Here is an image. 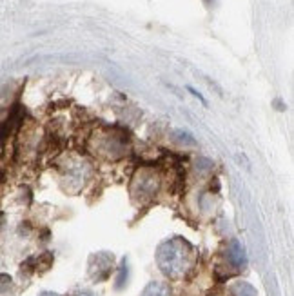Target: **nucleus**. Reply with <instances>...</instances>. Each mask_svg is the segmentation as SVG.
<instances>
[{"mask_svg":"<svg viewBox=\"0 0 294 296\" xmlns=\"http://www.w3.org/2000/svg\"><path fill=\"white\" fill-rule=\"evenodd\" d=\"M187 91H189V93H193V95L196 96V98H198V100H200L202 104H207V102H206V98H204V96H202L200 93H198V91L194 89V87H191V85H189V87H187Z\"/></svg>","mask_w":294,"mask_h":296,"instance_id":"1","label":"nucleus"},{"mask_svg":"<svg viewBox=\"0 0 294 296\" xmlns=\"http://www.w3.org/2000/svg\"><path fill=\"white\" fill-rule=\"evenodd\" d=\"M204 2H206L207 6H211V4H212V2H214V0H204Z\"/></svg>","mask_w":294,"mask_h":296,"instance_id":"2","label":"nucleus"}]
</instances>
